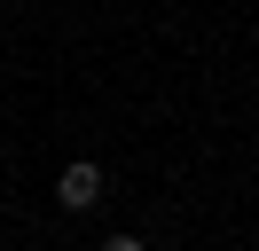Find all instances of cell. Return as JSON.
<instances>
[{"mask_svg": "<svg viewBox=\"0 0 259 251\" xmlns=\"http://www.w3.org/2000/svg\"><path fill=\"white\" fill-rule=\"evenodd\" d=\"M55 204H63V212H95L102 204V165H63V181H55Z\"/></svg>", "mask_w": 259, "mask_h": 251, "instance_id": "obj_1", "label": "cell"}]
</instances>
